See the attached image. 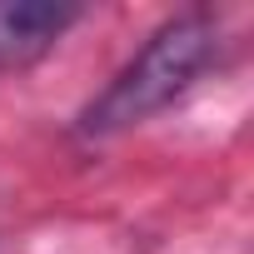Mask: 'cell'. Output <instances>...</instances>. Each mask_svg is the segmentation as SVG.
Returning <instances> with one entry per match:
<instances>
[{
  "label": "cell",
  "instance_id": "7a4b0ae2",
  "mask_svg": "<svg viewBox=\"0 0 254 254\" xmlns=\"http://www.w3.org/2000/svg\"><path fill=\"white\" fill-rule=\"evenodd\" d=\"M75 20L80 5L65 0H0V70L35 65Z\"/></svg>",
  "mask_w": 254,
  "mask_h": 254
},
{
  "label": "cell",
  "instance_id": "6da1fadb",
  "mask_svg": "<svg viewBox=\"0 0 254 254\" xmlns=\"http://www.w3.org/2000/svg\"><path fill=\"white\" fill-rule=\"evenodd\" d=\"M214 45L219 40H214V25L204 15H175V20H165L150 35V45L125 65L105 85V95L80 115V135L105 140V135H120V130H130V125L160 115L165 105H175L204 75V65L214 60Z\"/></svg>",
  "mask_w": 254,
  "mask_h": 254
}]
</instances>
